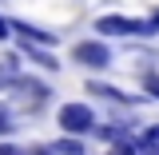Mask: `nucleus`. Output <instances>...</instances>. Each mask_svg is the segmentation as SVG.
I'll return each mask as SVG.
<instances>
[{
	"mask_svg": "<svg viewBox=\"0 0 159 155\" xmlns=\"http://www.w3.org/2000/svg\"><path fill=\"white\" fill-rule=\"evenodd\" d=\"M60 127H64L68 135H84V131L96 127V116H92L88 103H64V107H60Z\"/></svg>",
	"mask_w": 159,
	"mask_h": 155,
	"instance_id": "1",
	"label": "nucleus"
},
{
	"mask_svg": "<svg viewBox=\"0 0 159 155\" xmlns=\"http://www.w3.org/2000/svg\"><path fill=\"white\" fill-rule=\"evenodd\" d=\"M24 52H28V56H32V60H36V64H40V68H48V72H56V60H52V56H48V52H40V48H36V44H28V48H24Z\"/></svg>",
	"mask_w": 159,
	"mask_h": 155,
	"instance_id": "5",
	"label": "nucleus"
},
{
	"mask_svg": "<svg viewBox=\"0 0 159 155\" xmlns=\"http://www.w3.org/2000/svg\"><path fill=\"white\" fill-rule=\"evenodd\" d=\"M0 155H20V147H8V143H4V147H0Z\"/></svg>",
	"mask_w": 159,
	"mask_h": 155,
	"instance_id": "11",
	"label": "nucleus"
},
{
	"mask_svg": "<svg viewBox=\"0 0 159 155\" xmlns=\"http://www.w3.org/2000/svg\"><path fill=\"white\" fill-rule=\"evenodd\" d=\"M52 147H56V155H84V143H80V139H60Z\"/></svg>",
	"mask_w": 159,
	"mask_h": 155,
	"instance_id": "6",
	"label": "nucleus"
},
{
	"mask_svg": "<svg viewBox=\"0 0 159 155\" xmlns=\"http://www.w3.org/2000/svg\"><path fill=\"white\" fill-rule=\"evenodd\" d=\"M8 127H12V119H8V107H0V135H4Z\"/></svg>",
	"mask_w": 159,
	"mask_h": 155,
	"instance_id": "8",
	"label": "nucleus"
},
{
	"mask_svg": "<svg viewBox=\"0 0 159 155\" xmlns=\"http://www.w3.org/2000/svg\"><path fill=\"white\" fill-rule=\"evenodd\" d=\"M72 56H76L80 64H88V68H107V64H111V48H107L103 40H84V44H76Z\"/></svg>",
	"mask_w": 159,
	"mask_h": 155,
	"instance_id": "3",
	"label": "nucleus"
},
{
	"mask_svg": "<svg viewBox=\"0 0 159 155\" xmlns=\"http://www.w3.org/2000/svg\"><path fill=\"white\" fill-rule=\"evenodd\" d=\"M96 32H99V36H135V32H147V24L111 12V16H99V20H96Z\"/></svg>",
	"mask_w": 159,
	"mask_h": 155,
	"instance_id": "2",
	"label": "nucleus"
},
{
	"mask_svg": "<svg viewBox=\"0 0 159 155\" xmlns=\"http://www.w3.org/2000/svg\"><path fill=\"white\" fill-rule=\"evenodd\" d=\"M0 40H8V20L0 16Z\"/></svg>",
	"mask_w": 159,
	"mask_h": 155,
	"instance_id": "10",
	"label": "nucleus"
},
{
	"mask_svg": "<svg viewBox=\"0 0 159 155\" xmlns=\"http://www.w3.org/2000/svg\"><path fill=\"white\" fill-rule=\"evenodd\" d=\"M32 155H56V147H36Z\"/></svg>",
	"mask_w": 159,
	"mask_h": 155,
	"instance_id": "12",
	"label": "nucleus"
},
{
	"mask_svg": "<svg viewBox=\"0 0 159 155\" xmlns=\"http://www.w3.org/2000/svg\"><path fill=\"white\" fill-rule=\"evenodd\" d=\"M16 32H20L24 40H32V44H44V48H52V44H56V36H52V32L32 28V24H24V20H16Z\"/></svg>",
	"mask_w": 159,
	"mask_h": 155,
	"instance_id": "4",
	"label": "nucleus"
},
{
	"mask_svg": "<svg viewBox=\"0 0 159 155\" xmlns=\"http://www.w3.org/2000/svg\"><path fill=\"white\" fill-rule=\"evenodd\" d=\"M143 84H147V92H151V96H155V99H159V76H155V72H151V76L143 80Z\"/></svg>",
	"mask_w": 159,
	"mask_h": 155,
	"instance_id": "7",
	"label": "nucleus"
},
{
	"mask_svg": "<svg viewBox=\"0 0 159 155\" xmlns=\"http://www.w3.org/2000/svg\"><path fill=\"white\" fill-rule=\"evenodd\" d=\"M147 32H159V12H155L151 20H147Z\"/></svg>",
	"mask_w": 159,
	"mask_h": 155,
	"instance_id": "9",
	"label": "nucleus"
}]
</instances>
